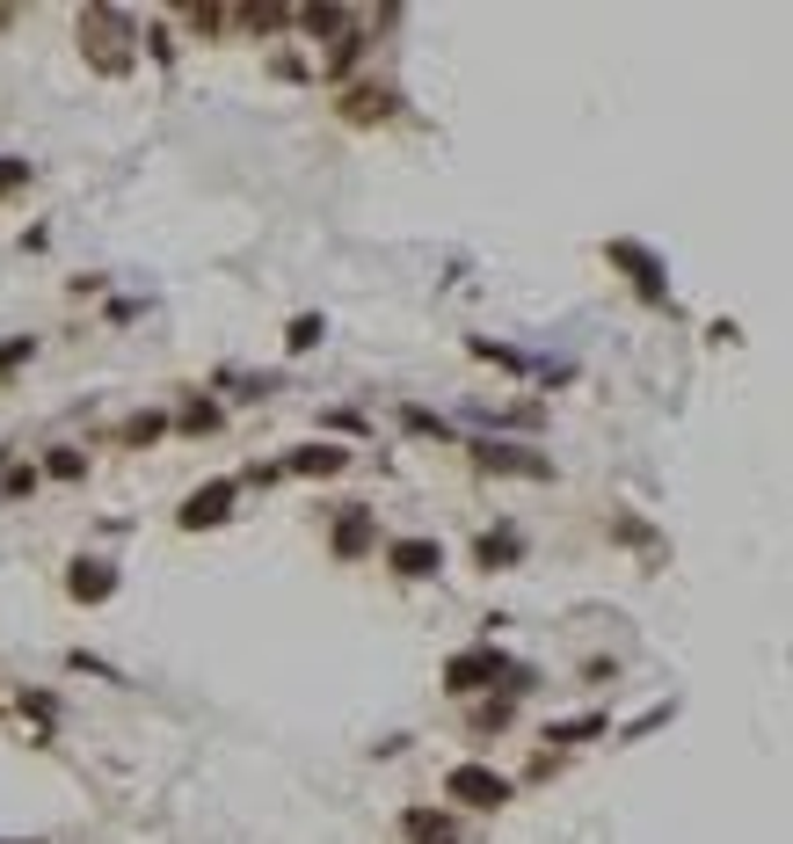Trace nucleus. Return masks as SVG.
<instances>
[{
	"label": "nucleus",
	"instance_id": "5",
	"mask_svg": "<svg viewBox=\"0 0 793 844\" xmlns=\"http://www.w3.org/2000/svg\"><path fill=\"white\" fill-rule=\"evenodd\" d=\"M437 546L430 539H401V546H393V568H401V576H437Z\"/></svg>",
	"mask_w": 793,
	"mask_h": 844
},
{
	"label": "nucleus",
	"instance_id": "2",
	"mask_svg": "<svg viewBox=\"0 0 793 844\" xmlns=\"http://www.w3.org/2000/svg\"><path fill=\"white\" fill-rule=\"evenodd\" d=\"M234 495H241L234 481H212V488H197L190 503H182V525H190V531H212V525H226V509H234Z\"/></svg>",
	"mask_w": 793,
	"mask_h": 844
},
{
	"label": "nucleus",
	"instance_id": "8",
	"mask_svg": "<svg viewBox=\"0 0 793 844\" xmlns=\"http://www.w3.org/2000/svg\"><path fill=\"white\" fill-rule=\"evenodd\" d=\"M342 517H350V525L336 531V546H342V554H357V546H372V525H364V509H342Z\"/></svg>",
	"mask_w": 793,
	"mask_h": 844
},
{
	"label": "nucleus",
	"instance_id": "7",
	"mask_svg": "<svg viewBox=\"0 0 793 844\" xmlns=\"http://www.w3.org/2000/svg\"><path fill=\"white\" fill-rule=\"evenodd\" d=\"M408 837L415 844H458V822L452 816H408Z\"/></svg>",
	"mask_w": 793,
	"mask_h": 844
},
{
	"label": "nucleus",
	"instance_id": "6",
	"mask_svg": "<svg viewBox=\"0 0 793 844\" xmlns=\"http://www.w3.org/2000/svg\"><path fill=\"white\" fill-rule=\"evenodd\" d=\"M481 466H495V474H546V466H539V458L531 452H517V444H481Z\"/></svg>",
	"mask_w": 793,
	"mask_h": 844
},
{
	"label": "nucleus",
	"instance_id": "3",
	"mask_svg": "<svg viewBox=\"0 0 793 844\" xmlns=\"http://www.w3.org/2000/svg\"><path fill=\"white\" fill-rule=\"evenodd\" d=\"M342 466H350L342 444H299L291 452V474H342Z\"/></svg>",
	"mask_w": 793,
	"mask_h": 844
},
{
	"label": "nucleus",
	"instance_id": "1",
	"mask_svg": "<svg viewBox=\"0 0 793 844\" xmlns=\"http://www.w3.org/2000/svg\"><path fill=\"white\" fill-rule=\"evenodd\" d=\"M444 786H452V801H474V808H503V801H509V786L488 772V765H458Z\"/></svg>",
	"mask_w": 793,
	"mask_h": 844
},
{
	"label": "nucleus",
	"instance_id": "4",
	"mask_svg": "<svg viewBox=\"0 0 793 844\" xmlns=\"http://www.w3.org/2000/svg\"><path fill=\"white\" fill-rule=\"evenodd\" d=\"M110 576H117L110 560H73V597H80V604L110 597Z\"/></svg>",
	"mask_w": 793,
	"mask_h": 844
},
{
	"label": "nucleus",
	"instance_id": "11",
	"mask_svg": "<svg viewBox=\"0 0 793 844\" xmlns=\"http://www.w3.org/2000/svg\"><path fill=\"white\" fill-rule=\"evenodd\" d=\"M29 357V342H8V350H0V371H8V364H23Z\"/></svg>",
	"mask_w": 793,
	"mask_h": 844
},
{
	"label": "nucleus",
	"instance_id": "9",
	"mask_svg": "<svg viewBox=\"0 0 793 844\" xmlns=\"http://www.w3.org/2000/svg\"><path fill=\"white\" fill-rule=\"evenodd\" d=\"M313 336H320V320H313V314L291 320V350H313Z\"/></svg>",
	"mask_w": 793,
	"mask_h": 844
},
{
	"label": "nucleus",
	"instance_id": "10",
	"mask_svg": "<svg viewBox=\"0 0 793 844\" xmlns=\"http://www.w3.org/2000/svg\"><path fill=\"white\" fill-rule=\"evenodd\" d=\"M23 182H29L23 161H0V190H23Z\"/></svg>",
	"mask_w": 793,
	"mask_h": 844
}]
</instances>
